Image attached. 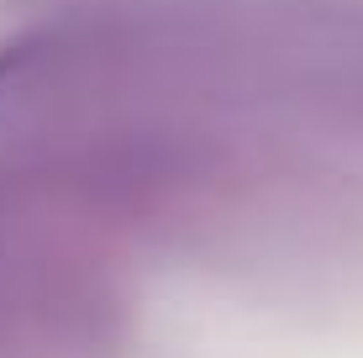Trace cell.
Masks as SVG:
<instances>
[{
    "mask_svg": "<svg viewBox=\"0 0 363 358\" xmlns=\"http://www.w3.org/2000/svg\"><path fill=\"white\" fill-rule=\"evenodd\" d=\"M0 69H6V58H0Z\"/></svg>",
    "mask_w": 363,
    "mask_h": 358,
    "instance_id": "1",
    "label": "cell"
}]
</instances>
